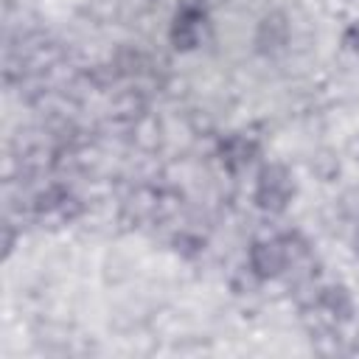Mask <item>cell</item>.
Returning <instances> with one entry per match:
<instances>
[{"mask_svg": "<svg viewBox=\"0 0 359 359\" xmlns=\"http://www.w3.org/2000/svg\"><path fill=\"white\" fill-rule=\"evenodd\" d=\"M289 194H292V182H289V177L280 165H269V168L261 171V182H258V194H255L261 208L280 210L286 205Z\"/></svg>", "mask_w": 359, "mask_h": 359, "instance_id": "6da1fadb", "label": "cell"}, {"mask_svg": "<svg viewBox=\"0 0 359 359\" xmlns=\"http://www.w3.org/2000/svg\"><path fill=\"white\" fill-rule=\"evenodd\" d=\"M286 264L283 247L280 244H255L252 250V269H258V275H278Z\"/></svg>", "mask_w": 359, "mask_h": 359, "instance_id": "7a4b0ae2", "label": "cell"}, {"mask_svg": "<svg viewBox=\"0 0 359 359\" xmlns=\"http://www.w3.org/2000/svg\"><path fill=\"white\" fill-rule=\"evenodd\" d=\"M199 8L185 6L182 14H177V25H174V42L177 48H191L196 42V31H199Z\"/></svg>", "mask_w": 359, "mask_h": 359, "instance_id": "3957f363", "label": "cell"}, {"mask_svg": "<svg viewBox=\"0 0 359 359\" xmlns=\"http://www.w3.org/2000/svg\"><path fill=\"white\" fill-rule=\"evenodd\" d=\"M286 39V22H283V14H272L261 22V31H258V45L266 50V42H272V48L283 45Z\"/></svg>", "mask_w": 359, "mask_h": 359, "instance_id": "277c9868", "label": "cell"}, {"mask_svg": "<svg viewBox=\"0 0 359 359\" xmlns=\"http://www.w3.org/2000/svg\"><path fill=\"white\" fill-rule=\"evenodd\" d=\"M323 306H325L328 311L339 314V317H351V297H348V292H345L342 286H331V289H325V294H323Z\"/></svg>", "mask_w": 359, "mask_h": 359, "instance_id": "5b68a950", "label": "cell"}]
</instances>
